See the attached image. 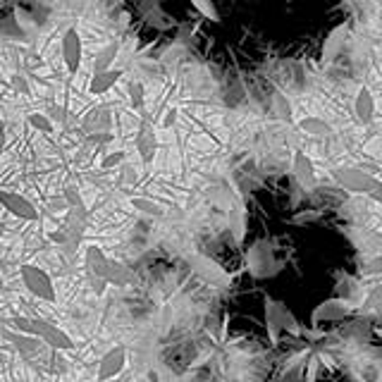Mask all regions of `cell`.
I'll list each match as a JSON object with an SVG mask.
<instances>
[{
  "mask_svg": "<svg viewBox=\"0 0 382 382\" xmlns=\"http://www.w3.org/2000/svg\"><path fill=\"white\" fill-rule=\"evenodd\" d=\"M263 313H266V330H268V337H270L272 347L279 344L282 332H292V335H301V332H304L299 320L292 315V311L272 297H268V294L263 297Z\"/></svg>",
  "mask_w": 382,
  "mask_h": 382,
  "instance_id": "cell-1",
  "label": "cell"
},
{
  "mask_svg": "<svg viewBox=\"0 0 382 382\" xmlns=\"http://www.w3.org/2000/svg\"><path fill=\"white\" fill-rule=\"evenodd\" d=\"M12 327L17 332H24V335L39 337V325H36V320L26 318V315H17V318H12Z\"/></svg>",
  "mask_w": 382,
  "mask_h": 382,
  "instance_id": "cell-22",
  "label": "cell"
},
{
  "mask_svg": "<svg viewBox=\"0 0 382 382\" xmlns=\"http://www.w3.org/2000/svg\"><path fill=\"white\" fill-rule=\"evenodd\" d=\"M127 160V153L125 150H112V153H107L103 160H101V168L103 170H112V168H120V165H125Z\"/></svg>",
  "mask_w": 382,
  "mask_h": 382,
  "instance_id": "cell-25",
  "label": "cell"
},
{
  "mask_svg": "<svg viewBox=\"0 0 382 382\" xmlns=\"http://www.w3.org/2000/svg\"><path fill=\"white\" fill-rule=\"evenodd\" d=\"M0 208H3V203H0Z\"/></svg>",
  "mask_w": 382,
  "mask_h": 382,
  "instance_id": "cell-37",
  "label": "cell"
},
{
  "mask_svg": "<svg viewBox=\"0 0 382 382\" xmlns=\"http://www.w3.org/2000/svg\"><path fill=\"white\" fill-rule=\"evenodd\" d=\"M127 365V349L122 344L112 347L110 351L103 354L98 363V380H110V378H117V375L125 370Z\"/></svg>",
  "mask_w": 382,
  "mask_h": 382,
  "instance_id": "cell-7",
  "label": "cell"
},
{
  "mask_svg": "<svg viewBox=\"0 0 382 382\" xmlns=\"http://www.w3.org/2000/svg\"><path fill=\"white\" fill-rule=\"evenodd\" d=\"M129 101H132L134 110H141V107H144V101H146V96H144V84L141 82H132V84H129Z\"/></svg>",
  "mask_w": 382,
  "mask_h": 382,
  "instance_id": "cell-24",
  "label": "cell"
},
{
  "mask_svg": "<svg viewBox=\"0 0 382 382\" xmlns=\"http://www.w3.org/2000/svg\"><path fill=\"white\" fill-rule=\"evenodd\" d=\"M107 263H110V258L103 254V249L101 246H89L84 254V266L86 270H89V275H96V277H105V270H107Z\"/></svg>",
  "mask_w": 382,
  "mask_h": 382,
  "instance_id": "cell-14",
  "label": "cell"
},
{
  "mask_svg": "<svg viewBox=\"0 0 382 382\" xmlns=\"http://www.w3.org/2000/svg\"><path fill=\"white\" fill-rule=\"evenodd\" d=\"M275 105L282 110V120L284 122H292V110H289V105H287V101H284V96H275Z\"/></svg>",
  "mask_w": 382,
  "mask_h": 382,
  "instance_id": "cell-29",
  "label": "cell"
},
{
  "mask_svg": "<svg viewBox=\"0 0 382 382\" xmlns=\"http://www.w3.org/2000/svg\"><path fill=\"white\" fill-rule=\"evenodd\" d=\"M120 58V43H107V46L101 48L94 58V72H103V69H110L115 60Z\"/></svg>",
  "mask_w": 382,
  "mask_h": 382,
  "instance_id": "cell-17",
  "label": "cell"
},
{
  "mask_svg": "<svg viewBox=\"0 0 382 382\" xmlns=\"http://www.w3.org/2000/svg\"><path fill=\"white\" fill-rule=\"evenodd\" d=\"M62 196L67 198L69 208H86L84 196H82V191H79V186H77V184H67V186H64Z\"/></svg>",
  "mask_w": 382,
  "mask_h": 382,
  "instance_id": "cell-23",
  "label": "cell"
},
{
  "mask_svg": "<svg viewBox=\"0 0 382 382\" xmlns=\"http://www.w3.org/2000/svg\"><path fill=\"white\" fill-rule=\"evenodd\" d=\"M332 177H335V182L342 189L351 193H365V196H368L370 189L375 186V182H378L373 175H368V172L358 168H335L332 170Z\"/></svg>",
  "mask_w": 382,
  "mask_h": 382,
  "instance_id": "cell-3",
  "label": "cell"
},
{
  "mask_svg": "<svg viewBox=\"0 0 382 382\" xmlns=\"http://www.w3.org/2000/svg\"><path fill=\"white\" fill-rule=\"evenodd\" d=\"M12 89L17 91L19 96H31V86H29V79L24 77L21 72L12 74Z\"/></svg>",
  "mask_w": 382,
  "mask_h": 382,
  "instance_id": "cell-27",
  "label": "cell"
},
{
  "mask_svg": "<svg viewBox=\"0 0 382 382\" xmlns=\"http://www.w3.org/2000/svg\"><path fill=\"white\" fill-rule=\"evenodd\" d=\"M84 129L89 134L107 132V129H110V112H107V107H94V110H89V115L84 117Z\"/></svg>",
  "mask_w": 382,
  "mask_h": 382,
  "instance_id": "cell-15",
  "label": "cell"
},
{
  "mask_svg": "<svg viewBox=\"0 0 382 382\" xmlns=\"http://www.w3.org/2000/svg\"><path fill=\"white\" fill-rule=\"evenodd\" d=\"M354 112H356V120L361 125H370L375 115V96L368 86H361L356 94V101H354Z\"/></svg>",
  "mask_w": 382,
  "mask_h": 382,
  "instance_id": "cell-13",
  "label": "cell"
},
{
  "mask_svg": "<svg viewBox=\"0 0 382 382\" xmlns=\"http://www.w3.org/2000/svg\"><path fill=\"white\" fill-rule=\"evenodd\" d=\"M132 208L144 215H148V218H163L165 215V208L160 206L158 201H153V198H146V196H134L132 198Z\"/></svg>",
  "mask_w": 382,
  "mask_h": 382,
  "instance_id": "cell-19",
  "label": "cell"
},
{
  "mask_svg": "<svg viewBox=\"0 0 382 382\" xmlns=\"http://www.w3.org/2000/svg\"><path fill=\"white\" fill-rule=\"evenodd\" d=\"M60 51H62V62L67 67L69 74H77L82 67V55H84V46H82V36L77 29H67L62 34L60 41Z\"/></svg>",
  "mask_w": 382,
  "mask_h": 382,
  "instance_id": "cell-4",
  "label": "cell"
},
{
  "mask_svg": "<svg viewBox=\"0 0 382 382\" xmlns=\"http://www.w3.org/2000/svg\"><path fill=\"white\" fill-rule=\"evenodd\" d=\"M299 129L315 139H322V137H327V134H332V127L315 115H309V117H304V120H299Z\"/></svg>",
  "mask_w": 382,
  "mask_h": 382,
  "instance_id": "cell-18",
  "label": "cell"
},
{
  "mask_svg": "<svg viewBox=\"0 0 382 382\" xmlns=\"http://www.w3.org/2000/svg\"><path fill=\"white\" fill-rule=\"evenodd\" d=\"M373 201H378V203H382V182H375V186L370 189V193H368Z\"/></svg>",
  "mask_w": 382,
  "mask_h": 382,
  "instance_id": "cell-33",
  "label": "cell"
},
{
  "mask_svg": "<svg viewBox=\"0 0 382 382\" xmlns=\"http://www.w3.org/2000/svg\"><path fill=\"white\" fill-rule=\"evenodd\" d=\"M347 39H349V24H337L335 29L325 36V43H322V51H320L322 64L332 62L337 55H340V51L344 48Z\"/></svg>",
  "mask_w": 382,
  "mask_h": 382,
  "instance_id": "cell-10",
  "label": "cell"
},
{
  "mask_svg": "<svg viewBox=\"0 0 382 382\" xmlns=\"http://www.w3.org/2000/svg\"><path fill=\"white\" fill-rule=\"evenodd\" d=\"M318 363H320V358H318V356L311 358L309 365H306V373H304V378H306V380H315V378H318Z\"/></svg>",
  "mask_w": 382,
  "mask_h": 382,
  "instance_id": "cell-30",
  "label": "cell"
},
{
  "mask_svg": "<svg viewBox=\"0 0 382 382\" xmlns=\"http://www.w3.org/2000/svg\"><path fill=\"white\" fill-rule=\"evenodd\" d=\"M375 335H378V340L382 342V327H375Z\"/></svg>",
  "mask_w": 382,
  "mask_h": 382,
  "instance_id": "cell-36",
  "label": "cell"
},
{
  "mask_svg": "<svg viewBox=\"0 0 382 382\" xmlns=\"http://www.w3.org/2000/svg\"><path fill=\"white\" fill-rule=\"evenodd\" d=\"M380 304H382V284L375 287L373 292L368 294V299H365V306H380Z\"/></svg>",
  "mask_w": 382,
  "mask_h": 382,
  "instance_id": "cell-31",
  "label": "cell"
},
{
  "mask_svg": "<svg viewBox=\"0 0 382 382\" xmlns=\"http://www.w3.org/2000/svg\"><path fill=\"white\" fill-rule=\"evenodd\" d=\"M26 122H29V127H34L36 132H41V134H51L53 129H55V122H53V117L51 115H46V112H29L26 115Z\"/></svg>",
  "mask_w": 382,
  "mask_h": 382,
  "instance_id": "cell-20",
  "label": "cell"
},
{
  "mask_svg": "<svg viewBox=\"0 0 382 382\" xmlns=\"http://www.w3.org/2000/svg\"><path fill=\"white\" fill-rule=\"evenodd\" d=\"M137 150L144 165L153 163L155 153H158V137H155V129L148 120H144L137 132Z\"/></svg>",
  "mask_w": 382,
  "mask_h": 382,
  "instance_id": "cell-9",
  "label": "cell"
},
{
  "mask_svg": "<svg viewBox=\"0 0 382 382\" xmlns=\"http://www.w3.org/2000/svg\"><path fill=\"white\" fill-rule=\"evenodd\" d=\"M0 203H3V211H8L12 218L26 220V223L39 220V211L34 203L17 191H0Z\"/></svg>",
  "mask_w": 382,
  "mask_h": 382,
  "instance_id": "cell-5",
  "label": "cell"
},
{
  "mask_svg": "<svg viewBox=\"0 0 382 382\" xmlns=\"http://www.w3.org/2000/svg\"><path fill=\"white\" fill-rule=\"evenodd\" d=\"M354 309L356 306L351 304L349 299H327V301H322L320 306H315V311H313V322H330V320H342V318H347V315H351L354 313Z\"/></svg>",
  "mask_w": 382,
  "mask_h": 382,
  "instance_id": "cell-6",
  "label": "cell"
},
{
  "mask_svg": "<svg viewBox=\"0 0 382 382\" xmlns=\"http://www.w3.org/2000/svg\"><path fill=\"white\" fill-rule=\"evenodd\" d=\"M363 275L365 277H378V275H382V254H378V256H373V258H368V261H365Z\"/></svg>",
  "mask_w": 382,
  "mask_h": 382,
  "instance_id": "cell-26",
  "label": "cell"
},
{
  "mask_svg": "<svg viewBox=\"0 0 382 382\" xmlns=\"http://www.w3.org/2000/svg\"><path fill=\"white\" fill-rule=\"evenodd\" d=\"M189 3H191V8L196 10L198 15H203L206 19H211V21L220 19V12H218V8H215L213 0H189Z\"/></svg>",
  "mask_w": 382,
  "mask_h": 382,
  "instance_id": "cell-21",
  "label": "cell"
},
{
  "mask_svg": "<svg viewBox=\"0 0 382 382\" xmlns=\"http://www.w3.org/2000/svg\"><path fill=\"white\" fill-rule=\"evenodd\" d=\"M36 325H39V340L46 342L48 347L60 349V351H69V349H74L72 337H69L64 330H60L58 325H53V322H48L43 318H36Z\"/></svg>",
  "mask_w": 382,
  "mask_h": 382,
  "instance_id": "cell-8",
  "label": "cell"
},
{
  "mask_svg": "<svg viewBox=\"0 0 382 382\" xmlns=\"http://www.w3.org/2000/svg\"><path fill=\"white\" fill-rule=\"evenodd\" d=\"M292 175H294V180H297L299 184L304 186V189H311V186H315V182H318V177H315L313 160H311L309 155L304 153V150H297V153H294Z\"/></svg>",
  "mask_w": 382,
  "mask_h": 382,
  "instance_id": "cell-11",
  "label": "cell"
},
{
  "mask_svg": "<svg viewBox=\"0 0 382 382\" xmlns=\"http://www.w3.org/2000/svg\"><path fill=\"white\" fill-rule=\"evenodd\" d=\"M125 172H127V175H125V180H127V182H137V172H134L132 168H127Z\"/></svg>",
  "mask_w": 382,
  "mask_h": 382,
  "instance_id": "cell-35",
  "label": "cell"
},
{
  "mask_svg": "<svg viewBox=\"0 0 382 382\" xmlns=\"http://www.w3.org/2000/svg\"><path fill=\"white\" fill-rule=\"evenodd\" d=\"M48 208H51V211L53 213H67L69 211V203H67V198H64V196H60V198H58V196H53V198H48Z\"/></svg>",
  "mask_w": 382,
  "mask_h": 382,
  "instance_id": "cell-28",
  "label": "cell"
},
{
  "mask_svg": "<svg viewBox=\"0 0 382 382\" xmlns=\"http://www.w3.org/2000/svg\"><path fill=\"white\" fill-rule=\"evenodd\" d=\"M165 115H168V117L163 120V127H172V125H175V122H177V110H175V107H170Z\"/></svg>",
  "mask_w": 382,
  "mask_h": 382,
  "instance_id": "cell-34",
  "label": "cell"
},
{
  "mask_svg": "<svg viewBox=\"0 0 382 382\" xmlns=\"http://www.w3.org/2000/svg\"><path fill=\"white\" fill-rule=\"evenodd\" d=\"M122 77V67H110V69H103V72H94L91 77V84H89V94L91 96H103L107 91L112 89Z\"/></svg>",
  "mask_w": 382,
  "mask_h": 382,
  "instance_id": "cell-12",
  "label": "cell"
},
{
  "mask_svg": "<svg viewBox=\"0 0 382 382\" xmlns=\"http://www.w3.org/2000/svg\"><path fill=\"white\" fill-rule=\"evenodd\" d=\"M21 275V284L26 287V292L31 297L41 299V301H55V287H53V279L43 268L39 266H21L19 270Z\"/></svg>",
  "mask_w": 382,
  "mask_h": 382,
  "instance_id": "cell-2",
  "label": "cell"
},
{
  "mask_svg": "<svg viewBox=\"0 0 382 382\" xmlns=\"http://www.w3.org/2000/svg\"><path fill=\"white\" fill-rule=\"evenodd\" d=\"M5 146H8V127H5V122H0V158L5 153Z\"/></svg>",
  "mask_w": 382,
  "mask_h": 382,
  "instance_id": "cell-32",
  "label": "cell"
},
{
  "mask_svg": "<svg viewBox=\"0 0 382 382\" xmlns=\"http://www.w3.org/2000/svg\"><path fill=\"white\" fill-rule=\"evenodd\" d=\"M105 279H107V284H115V287H127V284L134 282V272L129 270L127 266H122V263L110 261L105 270Z\"/></svg>",
  "mask_w": 382,
  "mask_h": 382,
  "instance_id": "cell-16",
  "label": "cell"
}]
</instances>
